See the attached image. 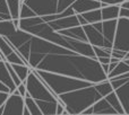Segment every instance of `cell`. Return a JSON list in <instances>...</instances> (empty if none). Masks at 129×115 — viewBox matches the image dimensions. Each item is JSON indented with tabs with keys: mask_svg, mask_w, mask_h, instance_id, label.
Segmentation results:
<instances>
[{
	"mask_svg": "<svg viewBox=\"0 0 129 115\" xmlns=\"http://www.w3.org/2000/svg\"><path fill=\"white\" fill-rule=\"evenodd\" d=\"M127 72H129V66L123 60H120V61L117 63V66L114 67L113 70L108 73V79H111V78L117 77V76L125 75V73H127Z\"/></svg>",
	"mask_w": 129,
	"mask_h": 115,
	"instance_id": "obj_14",
	"label": "cell"
},
{
	"mask_svg": "<svg viewBox=\"0 0 129 115\" xmlns=\"http://www.w3.org/2000/svg\"><path fill=\"white\" fill-rule=\"evenodd\" d=\"M24 99H25V105H26V107L28 108L31 115H44L42 112H41V109L38 107V105L35 104V102H34L31 97L26 96Z\"/></svg>",
	"mask_w": 129,
	"mask_h": 115,
	"instance_id": "obj_16",
	"label": "cell"
},
{
	"mask_svg": "<svg viewBox=\"0 0 129 115\" xmlns=\"http://www.w3.org/2000/svg\"><path fill=\"white\" fill-rule=\"evenodd\" d=\"M125 115H129V72L109 79Z\"/></svg>",
	"mask_w": 129,
	"mask_h": 115,
	"instance_id": "obj_8",
	"label": "cell"
},
{
	"mask_svg": "<svg viewBox=\"0 0 129 115\" xmlns=\"http://www.w3.org/2000/svg\"><path fill=\"white\" fill-rule=\"evenodd\" d=\"M35 71V70H34ZM70 115H79L113 91L110 80L92 82L56 73L35 71Z\"/></svg>",
	"mask_w": 129,
	"mask_h": 115,
	"instance_id": "obj_2",
	"label": "cell"
},
{
	"mask_svg": "<svg viewBox=\"0 0 129 115\" xmlns=\"http://www.w3.org/2000/svg\"><path fill=\"white\" fill-rule=\"evenodd\" d=\"M11 16L9 13L8 6L6 0H0V22L2 20H10Z\"/></svg>",
	"mask_w": 129,
	"mask_h": 115,
	"instance_id": "obj_17",
	"label": "cell"
},
{
	"mask_svg": "<svg viewBox=\"0 0 129 115\" xmlns=\"http://www.w3.org/2000/svg\"><path fill=\"white\" fill-rule=\"evenodd\" d=\"M24 84L26 85V96L31 97L35 102V104L43 114L57 115V107L59 100L53 95L51 89L36 75L35 71L31 69V72Z\"/></svg>",
	"mask_w": 129,
	"mask_h": 115,
	"instance_id": "obj_4",
	"label": "cell"
},
{
	"mask_svg": "<svg viewBox=\"0 0 129 115\" xmlns=\"http://www.w3.org/2000/svg\"><path fill=\"white\" fill-rule=\"evenodd\" d=\"M61 115H70V114H69V113H68V112H67V111H64V112H63V113L61 114Z\"/></svg>",
	"mask_w": 129,
	"mask_h": 115,
	"instance_id": "obj_26",
	"label": "cell"
},
{
	"mask_svg": "<svg viewBox=\"0 0 129 115\" xmlns=\"http://www.w3.org/2000/svg\"><path fill=\"white\" fill-rule=\"evenodd\" d=\"M121 8H125V9H129V0H125L122 4L120 5Z\"/></svg>",
	"mask_w": 129,
	"mask_h": 115,
	"instance_id": "obj_24",
	"label": "cell"
},
{
	"mask_svg": "<svg viewBox=\"0 0 129 115\" xmlns=\"http://www.w3.org/2000/svg\"><path fill=\"white\" fill-rule=\"evenodd\" d=\"M9 95H10V94H8V93H1V91H0V107L5 105V103H6L7 99H8Z\"/></svg>",
	"mask_w": 129,
	"mask_h": 115,
	"instance_id": "obj_19",
	"label": "cell"
},
{
	"mask_svg": "<svg viewBox=\"0 0 129 115\" xmlns=\"http://www.w3.org/2000/svg\"><path fill=\"white\" fill-rule=\"evenodd\" d=\"M84 17V19L87 22V24H95V23L102 22V11L100 9H95V10L86 11L84 14H80Z\"/></svg>",
	"mask_w": 129,
	"mask_h": 115,
	"instance_id": "obj_12",
	"label": "cell"
},
{
	"mask_svg": "<svg viewBox=\"0 0 129 115\" xmlns=\"http://www.w3.org/2000/svg\"><path fill=\"white\" fill-rule=\"evenodd\" d=\"M127 53H129V18H118L111 57L123 60Z\"/></svg>",
	"mask_w": 129,
	"mask_h": 115,
	"instance_id": "obj_6",
	"label": "cell"
},
{
	"mask_svg": "<svg viewBox=\"0 0 129 115\" xmlns=\"http://www.w3.org/2000/svg\"><path fill=\"white\" fill-rule=\"evenodd\" d=\"M23 115H31V113H29V111H28V108L26 107V105H25V109H24V114Z\"/></svg>",
	"mask_w": 129,
	"mask_h": 115,
	"instance_id": "obj_25",
	"label": "cell"
},
{
	"mask_svg": "<svg viewBox=\"0 0 129 115\" xmlns=\"http://www.w3.org/2000/svg\"><path fill=\"white\" fill-rule=\"evenodd\" d=\"M0 91H1V93H8V94H10V89H9L5 84H2L1 81H0Z\"/></svg>",
	"mask_w": 129,
	"mask_h": 115,
	"instance_id": "obj_23",
	"label": "cell"
},
{
	"mask_svg": "<svg viewBox=\"0 0 129 115\" xmlns=\"http://www.w3.org/2000/svg\"><path fill=\"white\" fill-rule=\"evenodd\" d=\"M96 1H101L107 5H121L125 0H96Z\"/></svg>",
	"mask_w": 129,
	"mask_h": 115,
	"instance_id": "obj_20",
	"label": "cell"
},
{
	"mask_svg": "<svg viewBox=\"0 0 129 115\" xmlns=\"http://www.w3.org/2000/svg\"><path fill=\"white\" fill-rule=\"evenodd\" d=\"M0 60H4V57H2V55H1V53H0Z\"/></svg>",
	"mask_w": 129,
	"mask_h": 115,
	"instance_id": "obj_28",
	"label": "cell"
},
{
	"mask_svg": "<svg viewBox=\"0 0 129 115\" xmlns=\"http://www.w3.org/2000/svg\"><path fill=\"white\" fill-rule=\"evenodd\" d=\"M98 61L101 64H109L111 63V57H98Z\"/></svg>",
	"mask_w": 129,
	"mask_h": 115,
	"instance_id": "obj_22",
	"label": "cell"
},
{
	"mask_svg": "<svg viewBox=\"0 0 129 115\" xmlns=\"http://www.w3.org/2000/svg\"><path fill=\"white\" fill-rule=\"evenodd\" d=\"M123 61H125V62H126V63H127V64H128V66H129V59H125V60H123Z\"/></svg>",
	"mask_w": 129,
	"mask_h": 115,
	"instance_id": "obj_27",
	"label": "cell"
},
{
	"mask_svg": "<svg viewBox=\"0 0 129 115\" xmlns=\"http://www.w3.org/2000/svg\"><path fill=\"white\" fill-rule=\"evenodd\" d=\"M119 18H129V9H125V8H121L120 7Z\"/></svg>",
	"mask_w": 129,
	"mask_h": 115,
	"instance_id": "obj_21",
	"label": "cell"
},
{
	"mask_svg": "<svg viewBox=\"0 0 129 115\" xmlns=\"http://www.w3.org/2000/svg\"><path fill=\"white\" fill-rule=\"evenodd\" d=\"M32 17H40L47 24L60 19L58 0H22L19 19Z\"/></svg>",
	"mask_w": 129,
	"mask_h": 115,
	"instance_id": "obj_5",
	"label": "cell"
},
{
	"mask_svg": "<svg viewBox=\"0 0 129 115\" xmlns=\"http://www.w3.org/2000/svg\"><path fill=\"white\" fill-rule=\"evenodd\" d=\"M79 115H86V114H79Z\"/></svg>",
	"mask_w": 129,
	"mask_h": 115,
	"instance_id": "obj_29",
	"label": "cell"
},
{
	"mask_svg": "<svg viewBox=\"0 0 129 115\" xmlns=\"http://www.w3.org/2000/svg\"><path fill=\"white\" fill-rule=\"evenodd\" d=\"M18 28L28 34H32L34 36H38V37H41L43 40L52 42L54 44H58L63 47H67L69 50H73V51L83 54V55L98 59L95 55L93 46L89 43L68 37V36L63 35V34H60L59 32L53 31L40 17L20 18Z\"/></svg>",
	"mask_w": 129,
	"mask_h": 115,
	"instance_id": "obj_3",
	"label": "cell"
},
{
	"mask_svg": "<svg viewBox=\"0 0 129 115\" xmlns=\"http://www.w3.org/2000/svg\"><path fill=\"white\" fill-rule=\"evenodd\" d=\"M6 1L9 9V13H10V16H11V19H19L22 1L20 0H6Z\"/></svg>",
	"mask_w": 129,
	"mask_h": 115,
	"instance_id": "obj_13",
	"label": "cell"
},
{
	"mask_svg": "<svg viewBox=\"0 0 129 115\" xmlns=\"http://www.w3.org/2000/svg\"><path fill=\"white\" fill-rule=\"evenodd\" d=\"M101 11H102V20L118 19L120 14V5H108L107 7L101 8Z\"/></svg>",
	"mask_w": 129,
	"mask_h": 115,
	"instance_id": "obj_11",
	"label": "cell"
},
{
	"mask_svg": "<svg viewBox=\"0 0 129 115\" xmlns=\"http://www.w3.org/2000/svg\"><path fill=\"white\" fill-rule=\"evenodd\" d=\"M0 53L5 61L11 64H25L27 66L24 57L19 54L15 46L7 40L6 37L0 35Z\"/></svg>",
	"mask_w": 129,
	"mask_h": 115,
	"instance_id": "obj_9",
	"label": "cell"
},
{
	"mask_svg": "<svg viewBox=\"0 0 129 115\" xmlns=\"http://www.w3.org/2000/svg\"><path fill=\"white\" fill-rule=\"evenodd\" d=\"M0 35L6 37L17 49L32 70L67 76L96 84L109 80L98 59L83 55L16 28L11 19L0 22Z\"/></svg>",
	"mask_w": 129,
	"mask_h": 115,
	"instance_id": "obj_1",
	"label": "cell"
},
{
	"mask_svg": "<svg viewBox=\"0 0 129 115\" xmlns=\"http://www.w3.org/2000/svg\"><path fill=\"white\" fill-rule=\"evenodd\" d=\"M11 67L15 70V72L17 73V76L19 77V79L22 80V82L26 81L27 77L31 72V68L28 66H25V64H11Z\"/></svg>",
	"mask_w": 129,
	"mask_h": 115,
	"instance_id": "obj_15",
	"label": "cell"
},
{
	"mask_svg": "<svg viewBox=\"0 0 129 115\" xmlns=\"http://www.w3.org/2000/svg\"><path fill=\"white\" fill-rule=\"evenodd\" d=\"M17 90L19 91V95L22 96V97H26V94H27V90H26V85L24 84V82H22V84L19 85V86H17Z\"/></svg>",
	"mask_w": 129,
	"mask_h": 115,
	"instance_id": "obj_18",
	"label": "cell"
},
{
	"mask_svg": "<svg viewBox=\"0 0 129 115\" xmlns=\"http://www.w3.org/2000/svg\"><path fill=\"white\" fill-rule=\"evenodd\" d=\"M20 1H22V0H20Z\"/></svg>",
	"mask_w": 129,
	"mask_h": 115,
	"instance_id": "obj_30",
	"label": "cell"
},
{
	"mask_svg": "<svg viewBox=\"0 0 129 115\" xmlns=\"http://www.w3.org/2000/svg\"><path fill=\"white\" fill-rule=\"evenodd\" d=\"M7 61L5 60H0V81L2 84H5L9 89H10V94L13 93L14 90H16L17 86L14 82L13 78H11L10 73H9V70L7 68Z\"/></svg>",
	"mask_w": 129,
	"mask_h": 115,
	"instance_id": "obj_10",
	"label": "cell"
},
{
	"mask_svg": "<svg viewBox=\"0 0 129 115\" xmlns=\"http://www.w3.org/2000/svg\"><path fill=\"white\" fill-rule=\"evenodd\" d=\"M82 114L86 115H125L116 93L112 91Z\"/></svg>",
	"mask_w": 129,
	"mask_h": 115,
	"instance_id": "obj_7",
	"label": "cell"
}]
</instances>
